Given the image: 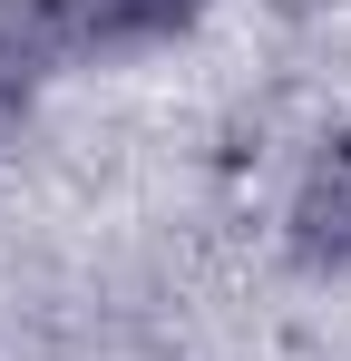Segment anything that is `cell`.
<instances>
[{"instance_id": "3", "label": "cell", "mask_w": 351, "mask_h": 361, "mask_svg": "<svg viewBox=\"0 0 351 361\" xmlns=\"http://www.w3.org/2000/svg\"><path fill=\"white\" fill-rule=\"evenodd\" d=\"M205 0H78V30L88 49H147V39H176Z\"/></svg>"}, {"instance_id": "2", "label": "cell", "mask_w": 351, "mask_h": 361, "mask_svg": "<svg viewBox=\"0 0 351 361\" xmlns=\"http://www.w3.org/2000/svg\"><path fill=\"white\" fill-rule=\"evenodd\" d=\"M88 49V30H78V0H0V98H30L39 78Z\"/></svg>"}, {"instance_id": "1", "label": "cell", "mask_w": 351, "mask_h": 361, "mask_svg": "<svg viewBox=\"0 0 351 361\" xmlns=\"http://www.w3.org/2000/svg\"><path fill=\"white\" fill-rule=\"evenodd\" d=\"M283 244L312 264V274H351V127H342V137H322L312 166L292 176Z\"/></svg>"}]
</instances>
